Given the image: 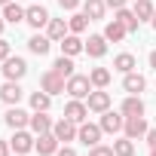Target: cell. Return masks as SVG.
I'll use <instances>...</instances> for the list:
<instances>
[{"label":"cell","mask_w":156,"mask_h":156,"mask_svg":"<svg viewBox=\"0 0 156 156\" xmlns=\"http://www.w3.org/2000/svg\"><path fill=\"white\" fill-rule=\"evenodd\" d=\"M98 126H101V132H104V135H119V132H122V126H126V116H122L119 110H104V113H101V119H98Z\"/></svg>","instance_id":"6"},{"label":"cell","mask_w":156,"mask_h":156,"mask_svg":"<svg viewBox=\"0 0 156 156\" xmlns=\"http://www.w3.org/2000/svg\"><path fill=\"white\" fill-rule=\"evenodd\" d=\"M9 55H12V46H9V40H6V37H0V64H3Z\"/></svg>","instance_id":"35"},{"label":"cell","mask_w":156,"mask_h":156,"mask_svg":"<svg viewBox=\"0 0 156 156\" xmlns=\"http://www.w3.org/2000/svg\"><path fill=\"white\" fill-rule=\"evenodd\" d=\"M67 34H70V28H67V19H49V25H46V37H49L52 43H61Z\"/></svg>","instance_id":"20"},{"label":"cell","mask_w":156,"mask_h":156,"mask_svg":"<svg viewBox=\"0 0 156 156\" xmlns=\"http://www.w3.org/2000/svg\"><path fill=\"white\" fill-rule=\"evenodd\" d=\"M86 104H89V113H104V110H110V104H113V98H110V92L107 89H92L89 92V98H86Z\"/></svg>","instance_id":"5"},{"label":"cell","mask_w":156,"mask_h":156,"mask_svg":"<svg viewBox=\"0 0 156 156\" xmlns=\"http://www.w3.org/2000/svg\"><path fill=\"white\" fill-rule=\"evenodd\" d=\"M3 122H6L12 132H16V129H28V122H31V113H28V110H22V107L16 104V107H9V110H6Z\"/></svg>","instance_id":"15"},{"label":"cell","mask_w":156,"mask_h":156,"mask_svg":"<svg viewBox=\"0 0 156 156\" xmlns=\"http://www.w3.org/2000/svg\"><path fill=\"white\" fill-rule=\"evenodd\" d=\"M73 67H76V64H73V58H70V55H58V58L52 61V70H55V73H61L64 80H70V76L76 73Z\"/></svg>","instance_id":"24"},{"label":"cell","mask_w":156,"mask_h":156,"mask_svg":"<svg viewBox=\"0 0 156 156\" xmlns=\"http://www.w3.org/2000/svg\"><path fill=\"white\" fill-rule=\"evenodd\" d=\"M64 86H67V80H64L61 73H55L52 67L40 73V89H43V92H49V95H61Z\"/></svg>","instance_id":"3"},{"label":"cell","mask_w":156,"mask_h":156,"mask_svg":"<svg viewBox=\"0 0 156 156\" xmlns=\"http://www.w3.org/2000/svg\"><path fill=\"white\" fill-rule=\"evenodd\" d=\"M104 37H107V43H122V40L129 37V31L122 28V22H116V19H113V22H107V25H104Z\"/></svg>","instance_id":"22"},{"label":"cell","mask_w":156,"mask_h":156,"mask_svg":"<svg viewBox=\"0 0 156 156\" xmlns=\"http://www.w3.org/2000/svg\"><path fill=\"white\" fill-rule=\"evenodd\" d=\"M89 156H116L113 153V144L107 147V144H95V147H89Z\"/></svg>","instance_id":"33"},{"label":"cell","mask_w":156,"mask_h":156,"mask_svg":"<svg viewBox=\"0 0 156 156\" xmlns=\"http://www.w3.org/2000/svg\"><path fill=\"white\" fill-rule=\"evenodd\" d=\"M119 113L122 116H144L147 113V104L141 101V95H126V101L119 104Z\"/></svg>","instance_id":"19"},{"label":"cell","mask_w":156,"mask_h":156,"mask_svg":"<svg viewBox=\"0 0 156 156\" xmlns=\"http://www.w3.org/2000/svg\"><path fill=\"white\" fill-rule=\"evenodd\" d=\"M104 3H107V9H113V12H116V9H122V6L129 3V0H104Z\"/></svg>","instance_id":"37"},{"label":"cell","mask_w":156,"mask_h":156,"mask_svg":"<svg viewBox=\"0 0 156 156\" xmlns=\"http://www.w3.org/2000/svg\"><path fill=\"white\" fill-rule=\"evenodd\" d=\"M12 156H22V153H12Z\"/></svg>","instance_id":"45"},{"label":"cell","mask_w":156,"mask_h":156,"mask_svg":"<svg viewBox=\"0 0 156 156\" xmlns=\"http://www.w3.org/2000/svg\"><path fill=\"white\" fill-rule=\"evenodd\" d=\"M147 116H126V126H122V135L132 138V141H141L147 135Z\"/></svg>","instance_id":"10"},{"label":"cell","mask_w":156,"mask_h":156,"mask_svg":"<svg viewBox=\"0 0 156 156\" xmlns=\"http://www.w3.org/2000/svg\"><path fill=\"white\" fill-rule=\"evenodd\" d=\"M55 156H76V150H73V147H70V144H61V147H58V153H55Z\"/></svg>","instance_id":"36"},{"label":"cell","mask_w":156,"mask_h":156,"mask_svg":"<svg viewBox=\"0 0 156 156\" xmlns=\"http://www.w3.org/2000/svg\"><path fill=\"white\" fill-rule=\"evenodd\" d=\"M110 76H113V73H110L107 67H92V70H89V80H92L95 89H107V86H110Z\"/></svg>","instance_id":"30"},{"label":"cell","mask_w":156,"mask_h":156,"mask_svg":"<svg viewBox=\"0 0 156 156\" xmlns=\"http://www.w3.org/2000/svg\"><path fill=\"white\" fill-rule=\"evenodd\" d=\"M135 16H138V22H150L153 19V12H156V6H153V0H135Z\"/></svg>","instance_id":"31"},{"label":"cell","mask_w":156,"mask_h":156,"mask_svg":"<svg viewBox=\"0 0 156 156\" xmlns=\"http://www.w3.org/2000/svg\"><path fill=\"white\" fill-rule=\"evenodd\" d=\"M22 98H25V89H22L16 80H6L3 86H0V101H6L9 107H16Z\"/></svg>","instance_id":"14"},{"label":"cell","mask_w":156,"mask_h":156,"mask_svg":"<svg viewBox=\"0 0 156 156\" xmlns=\"http://www.w3.org/2000/svg\"><path fill=\"white\" fill-rule=\"evenodd\" d=\"M0 70H3L6 80H16V83H19V80H25V73H28V61H25L22 55H9Z\"/></svg>","instance_id":"4"},{"label":"cell","mask_w":156,"mask_h":156,"mask_svg":"<svg viewBox=\"0 0 156 156\" xmlns=\"http://www.w3.org/2000/svg\"><path fill=\"white\" fill-rule=\"evenodd\" d=\"M58 46H61V55H70V58H76L80 52H86V40L80 34H67Z\"/></svg>","instance_id":"17"},{"label":"cell","mask_w":156,"mask_h":156,"mask_svg":"<svg viewBox=\"0 0 156 156\" xmlns=\"http://www.w3.org/2000/svg\"><path fill=\"white\" fill-rule=\"evenodd\" d=\"M89 22H92V19H89L86 12H70L67 28H70V34H80V37H83V34H86V28H89Z\"/></svg>","instance_id":"28"},{"label":"cell","mask_w":156,"mask_h":156,"mask_svg":"<svg viewBox=\"0 0 156 156\" xmlns=\"http://www.w3.org/2000/svg\"><path fill=\"white\" fill-rule=\"evenodd\" d=\"M3 31H6V19L0 16V37H3Z\"/></svg>","instance_id":"41"},{"label":"cell","mask_w":156,"mask_h":156,"mask_svg":"<svg viewBox=\"0 0 156 156\" xmlns=\"http://www.w3.org/2000/svg\"><path fill=\"white\" fill-rule=\"evenodd\" d=\"M76 132H80V126H76L73 119H67V116H61V119L52 126V135H55L61 144H70V141H76Z\"/></svg>","instance_id":"7"},{"label":"cell","mask_w":156,"mask_h":156,"mask_svg":"<svg viewBox=\"0 0 156 156\" xmlns=\"http://www.w3.org/2000/svg\"><path fill=\"white\" fill-rule=\"evenodd\" d=\"M113 153H116V156H135V153H138V147H135V141H132V138H126V135H122V138H116V141H113Z\"/></svg>","instance_id":"32"},{"label":"cell","mask_w":156,"mask_h":156,"mask_svg":"<svg viewBox=\"0 0 156 156\" xmlns=\"http://www.w3.org/2000/svg\"><path fill=\"white\" fill-rule=\"evenodd\" d=\"M52 116H49V110H34L31 113V122H28V129L34 132V135H46V132H52Z\"/></svg>","instance_id":"13"},{"label":"cell","mask_w":156,"mask_h":156,"mask_svg":"<svg viewBox=\"0 0 156 156\" xmlns=\"http://www.w3.org/2000/svg\"><path fill=\"white\" fill-rule=\"evenodd\" d=\"M34 144H37V135H34V132H28V129H16V132H12V138H9L12 153H22V156H28V153L34 150Z\"/></svg>","instance_id":"2"},{"label":"cell","mask_w":156,"mask_h":156,"mask_svg":"<svg viewBox=\"0 0 156 156\" xmlns=\"http://www.w3.org/2000/svg\"><path fill=\"white\" fill-rule=\"evenodd\" d=\"M28 104H31V110H49L52 107V95L43 92V89H37V92L28 95Z\"/></svg>","instance_id":"27"},{"label":"cell","mask_w":156,"mask_h":156,"mask_svg":"<svg viewBox=\"0 0 156 156\" xmlns=\"http://www.w3.org/2000/svg\"><path fill=\"white\" fill-rule=\"evenodd\" d=\"M150 25H153V31H156V12H153V19H150Z\"/></svg>","instance_id":"42"},{"label":"cell","mask_w":156,"mask_h":156,"mask_svg":"<svg viewBox=\"0 0 156 156\" xmlns=\"http://www.w3.org/2000/svg\"><path fill=\"white\" fill-rule=\"evenodd\" d=\"M58 147H61V141H58L52 132H46V135H37V144H34V150H37L40 156H55V153H58Z\"/></svg>","instance_id":"16"},{"label":"cell","mask_w":156,"mask_h":156,"mask_svg":"<svg viewBox=\"0 0 156 156\" xmlns=\"http://www.w3.org/2000/svg\"><path fill=\"white\" fill-rule=\"evenodd\" d=\"M6 3H12V0H0V9H3V6H6Z\"/></svg>","instance_id":"43"},{"label":"cell","mask_w":156,"mask_h":156,"mask_svg":"<svg viewBox=\"0 0 156 156\" xmlns=\"http://www.w3.org/2000/svg\"><path fill=\"white\" fill-rule=\"evenodd\" d=\"M144 141H147V147H156V129H147Z\"/></svg>","instance_id":"38"},{"label":"cell","mask_w":156,"mask_h":156,"mask_svg":"<svg viewBox=\"0 0 156 156\" xmlns=\"http://www.w3.org/2000/svg\"><path fill=\"white\" fill-rule=\"evenodd\" d=\"M3 19H6V25H22V22H25V6H19L16 0L6 3V6H3Z\"/></svg>","instance_id":"29"},{"label":"cell","mask_w":156,"mask_h":156,"mask_svg":"<svg viewBox=\"0 0 156 156\" xmlns=\"http://www.w3.org/2000/svg\"><path fill=\"white\" fill-rule=\"evenodd\" d=\"M64 116H67V119H73L76 126H80V122H86V119H89V104H86V101H80V98H70V101L64 104Z\"/></svg>","instance_id":"11"},{"label":"cell","mask_w":156,"mask_h":156,"mask_svg":"<svg viewBox=\"0 0 156 156\" xmlns=\"http://www.w3.org/2000/svg\"><path fill=\"white\" fill-rule=\"evenodd\" d=\"M83 12H86L92 22H98V19L107 16V3H104V0H83Z\"/></svg>","instance_id":"23"},{"label":"cell","mask_w":156,"mask_h":156,"mask_svg":"<svg viewBox=\"0 0 156 156\" xmlns=\"http://www.w3.org/2000/svg\"><path fill=\"white\" fill-rule=\"evenodd\" d=\"M86 55L95 58V61H101V58L107 55V37H104V34H89V40H86Z\"/></svg>","instance_id":"12"},{"label":"cell","mask_w":156,"mask_h":156,"mask_svg":"<svg viewBox=\"0 0 156 156\" xmlns=\"http://www.w3.org/2000/svg\"><path fill=\"white\" fill-rule=\"evenodd\" d=\"M147 156H156V147H150V153H147Z\"/></svg>","instance_id":"44"},{"label":"cell","mask_w":156,"mask_h":156,"mask_svg":"<svg viewBox=\"0 0 156 156\" xmlns=\"http://www.w3.org/2000/svg\"><path fill=\"white\" fill-rule=\"evenodd\" d=\"M101 135H104V132H101V126H98V122H89V119H86V122H80L76 141H83L86 147H95V144H101Z\"/></svg>","instance_id":"9"},{"label":"cell","mask_w":156,"mask_h":156,"mask_svg":"<svg viewBox=\"0 0 156 156\" xmlns=\"http://www.w3.org/2000/svg\"><path fill=\"white\" fill-rule=\"evenodd\" d=\"M58 6H61L64 12H76V9L83 6V0H58Z\"/></svg>","instance_id":"34"},{"label":"cell","mask_w":156,"mask_h":156,"mask_svg":"<svg viewBox=\"0 0 156 156\" xmlns=\"http://www.w3.org/2000/svg\"><path fill=\"white\" fill-rule=\"evenodd\" d=\"M147 61H150V67H153V70H156V49H153V52H150V55H147Z\"/></svg>","instance_id":"40"},{"label":"cell","mask_w":156,"mask_h":156,"mask_svg":"<svg viewBox=\"0 0 156 156\" xmlns=\"http://www.w3.org/2000/svg\"><path fill=\"white\" fill-rule=\"evenodd\" d=\"M49 19H52V16H49V9H46L43 3H34V6H28V9H25V22H28L34 31L46 28V25H49Z\"/></svg>","instance_id":"8"},{"label":"cell","mask_w":156,"mask_h":156,"mask_svg":"<svg viewBox=\"0 0 156 156\" xmlns=\"http://www.w3.org/2000/svg\"><path fill=\"white\" fill-rule=\"evenodd\" d=\"M92 89H95V86H92V80H89V73H73L70 80H67V86H64V92H67L70 98H80V101H86Z\"/></svg>","instance_id":"1"},{"label":"cell","mask_w":156,"mask_h":156,"mask_svg":"<svg viewBox=\"0 0 156 156\" xmlns=\"http://www.w3.org/2000/svg\"><path fill=\"white\" fill-rule=\"evenodd\" d=\"M138 67V58L132 55V52H119L116 58H113V70H119V73H132Z\"/></svg>","instance_id":"26"},{"label":"cell","mask_w":156,"mask_h":156,"mask_svg":"<svg viewBox=\"0 0 156 156\" xmlns=\"http://www.w3.org/2000/svg\"><path fill=\"white\" fill-rule=\"evenodd\" d=\"M113 19H116V22H122V28H126L129 34H135V31H138V25H141V22H138V16H135V9H126V6H122V9H116V16H113Z\"/></svg>","instance_id":"25"},{"label":"cell","mask_w":156,"mask_h":156,"mask_svg":"<svg viewBox=\"0 0 156 156\" xmlns=\"http://www.w3.org/2000/svg\"><path fill=\"white\" fill-rule=\"evenodd\" d=\"M0 156H12V147H9V141H3V138H0Z\"/></svg>","instance_id":"39"},{"label":"cell","mask_w":156,"mask_h":156,"mask_svg":"<svg viewBox=\"0 0 156 156\" xmlns=\"http://www.w3.org/2000/svg\"><path fill=\"white\" fill-rule=\"evenodd\" d=\"M144 89H147L144 73H138V70H132V73H122V92H129V95H141Z\"/></svg>","instance_id":"18"},{"label":"cell","mask_w":156,"mask_h":156,"mask_svg":"<svg viewBox=\"0 0 156 156\" xmlns=\"http://www.w3.org/2000/svg\"><path fill=\"white\" fill-rule=\"evenodd\" d=\"M49 49H52V40H49L46 34H40V31H37V34H31V40H28V52H34V55H40V58H43Z\"/></svg>","instance_id":"21"}]
</instances>
